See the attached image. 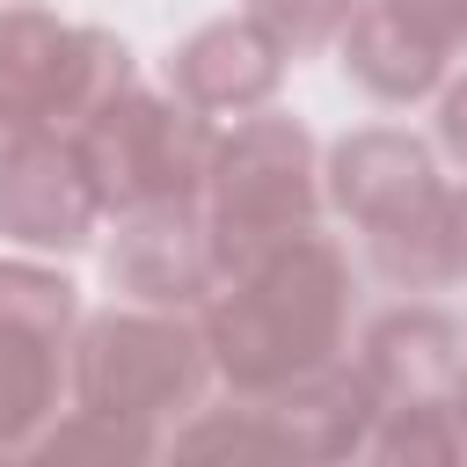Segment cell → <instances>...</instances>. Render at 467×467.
<instances>
[{"label": "cell", "mask_w": 467, "mask_h": 467, "mask_svg": "<svg viewBox=\"0 0 467 467\" xmlns=\"http://www.w3.org/2000/svg\"><path fill=\"white\" fill-rule=\"evenodd\" d=\"M204 343L226 394H277L350 358L358 328V270L336 234H292L241 270L219 277L204 299Z\"/></svg>", "instance_id": "6da1fadb"}, {"label": "cell", "mask_w": 467, "mask_h": 467, "mask_svg": "<svg viewBox=\"0 0 467 467\" xmlns=\"http://www.w3.org/2000/svg\"><path fill=\"white\" fill-rule=\"evenodd\" d=\"M321 190H328V212L358 234L365 248V270L401 292V299H423V292H445V175H438V146L401 131V124H365V131H343L328 153H321Z\"/></svg>", "instance_id": "7a4b0ae2"}, {"label": "cell", "mask_w": 467, "mask_h": 467, "mask_svg": "<svg viewBox=\"0 0 467 467\" xmlns=\"http://www.w3.org/2000/svg\"><path fill=\"white\" fill-rule=\"evenodd\" d=\"M212 379L219 372H212V343L197 314L124 299V306L80 314L73 328V409L146 423L168 438L190 409H204Z\"/></svg>", "instance_id": "3957f363"}, {"label": "cell", "mask_w": 467, "mask_h": 467, "mask_svg": "<svg viewBox=\"0 0 467 467\" xmlns=\"http://www.w3.org/2000/svg\"><path fill=\"white\" fill-rule=\"evenodd\" d=\"M197 204H204L219 270H241L248 255H263L292 234H314L328 212L314 131L299 117H277V109L234 117V131H219V146H212Z\"/></svg>", "instance_id": "277c9868"}, {"label": "cell", "mask_w": 467, "mask_h": 467, "mask_svg": "<svg viewBox=\"0 0 467 467\" xmlns=\"http://www.w3.org/2000/svg\"><path fill=\"white\" fill-rule=\"evenodd\" d=\"M131 80L139 58L117 29L58 22L36 0L0 7V146L29 131H80Z\"/></svg>", "instance_id": "5b68a950"}, {"label": "cell", "mask_w": 467, "mask_h": 467, "mask_svg": "<svg viewBox=\"0 0 467 467\" xmlns=\"http://www.w3.org/2000/svg\"><path fill=\"white\" fill-rule=\"evenodd\" d=\"M102 212H146V204H190L204 197V168L219 146V117L190 109L175 88H146L131 80L117 102H102L80 131H73Z\"/></svg>", "instance_id": "8992f818"}, {"label": "cell", "mask_w": 467, "mask_h": 467, "mask_svg": "<svg viewBox=\"0 0 467 467\" xmlns=\"http://www.w3.org/2000/svg\"><path fill=\"white\" fill-rule=\"evenodd\" d=\"M73 328L80 285L51 255H0V460L36 452V438L73 401Z\"/></svg>", "instance_id": "52a82bcc"}, {"label": "cell", "mask_w": 467, "mask_h": 467, "mask_svg": "<svg viewBox=\"0 0 467 467\" xmlns=\"http://www.w3.org/2000/svg\"><path fill=\"white\" fill-rule=\"evenodd\" d=\"M109 234V212L95 197V175L73 146V131H29L0 146V241L29 255H80Z\"/></svg>", "instance_id": "ba28073f"}, {"label": "cell", "mask_w": 467, "mask_h": 467, "mask_svg": "<svg viewBox=\"0 0 467 467\" xmlns=\"http://www.w3.org/2000/svg\"><path fill=\"white\" fill-rule=\"evenodd\" d=\"M102 277L117 299L131 306H168V314H204V299L219 292V248L204 226V204H146V212H117L109 241H102Z\"/></svg>", "instance_id": "9c48e42d"}, {"label": "cell", "mask_w": 467, "mask_h": 467, "mask_svg": "<svg viewBox=\"0 0 467 467\" xmlns=\"http://www.w3.org/2000/svg\"><path fill=\"white\" fill-rule=\"evenodd\" d=\"M460 365H467V321L431 306V299H401V306L372 314L365 336H358V372H365L379 416L452 409Z\"/></svg>", "instance_id": "30bf717a"}, {"label": "cell", "mask_w": 467, "mask_h": 467, "mask_svg": "<svg viewBox=\"0 0 467 467\" xmlns=\"http://www.w3.org/2000/svg\"><path fill=\"white\" fill-rule=\"evenodd\" d=\"M285 66H292L285 44L241 7V15H219V22H197L168 51V88L204 117H255V109L277 102Z\"/></svg>", "instance_id": "8fae6325"}, {"label": "cell", "mask_w": 467, "mask_h": 467, "mask_svg": "<svg viewBox=\"0 0 467 467\" xmlns=\"http://www.w3.org/2000/svg\"><path fill=\"white\" fill-rule=\"evenodd\" d=\"M336 58H343V80H350L365 102H379V109H416V102H431V95L445 88V73H452V58H445L394 0H365V7L350 15V29L336 36Z\"/></svg>", "instance_id": "7c38bea8"}, {"label": "cell", "mask_w": 467, "mask_h": 467, "mask_svg": "<svg viewBox=\"0 0 467 467\" xmlns=\"http://www.w3.org/2000/svg\"><path fill=\"white\" fill-rule=\"evenodd\" d=\"M270 409L277 438H285V460H365L372 445V423H379V401L358 372V358L314 372V379H292L277 394H248Z\"/></svg>", "instance_id": "4fadbf2b"}, {"label": "cell", "mask_w": 467, "mask_h": 467, "mask_svg": "<svg viewBox=\"0 0 467 467\" xmlns=\"http://www.w3.org/2000/svg\"><path fill=\"white\" fill-rule=\"evenodd\" d=\"M161 445H168L161 431H146V423H117V416H95V409H66V416L36 438L44 460H73V452H88V460H153Z\"/></svg>", "instance_id": "5bb4252c"}, {"label": "cell", "mask_w": 467, "mask_h": 467, "mask_svg": "<svg viewBox=\"0 0 467 467\" xmlns=\"http://www.w3.org/2000/svg\"><path fill=\"white\" fill-rule=\"evenodd\" d=\"M358 7H365V0H248V15L285 44V58H314V51H328V44L350 29Z\"/></svg>", "instance_id": "9a60e30c"}, {"label": "cell", "mask_w": 467, "mask_h": 467, "mask_svg": "<svg viewBox=\"0 0 467 467\" xmlns=\"http://www.w3.org/2000/svg\"><path fill=\"white\" fill-rule=\"evenodd\" d=\"M431 102H438V117H431V146H438V161L467 168V73H445V88H438Z\"/></svg>", "instance_id": "2e32d148"}, {"label": "cell", "mask_w": 467, "mask_h": 467, "mask_svg": "<svg viewBox=\"0 0 467 467\" xmlns=\"http://www.w3.org/2000/svg\"><path fill=\"white\" fill-rule=\"evenodd\" d=\"M394 7H401V15H409V22H416L445 58H460V51H467V0H394Z\"/></svg>", "instance_id": "e0dca14e"}, {"label": "cell", "mask_w": 467, "mask_h": 467, "mask_svg": "<svg viewBox=\"0 0 467 467\" xmlns=\"http://www.w3.org/2000/svg\"><path fill=\"white\" fill-rule=\"evenodd\" d=\"M445 277L467 285V182L445 190Z\"/></svg>", "instance_id": "ac0fdd59"}, {"label": "cell", "mask_w": 467, "mask_h": 467, "mask_svg": "<svg viewBox=\"0 0 467 467\" xmlns=\"http://www.w3.org/2000/svg\"><path fill=\"white\" fill-rule=\"evenodd\" d=\"M452 416H460V431H467V365H460V387H452Z\"/></svg>", "instance_id": "d6986e66"}]
</instances>
